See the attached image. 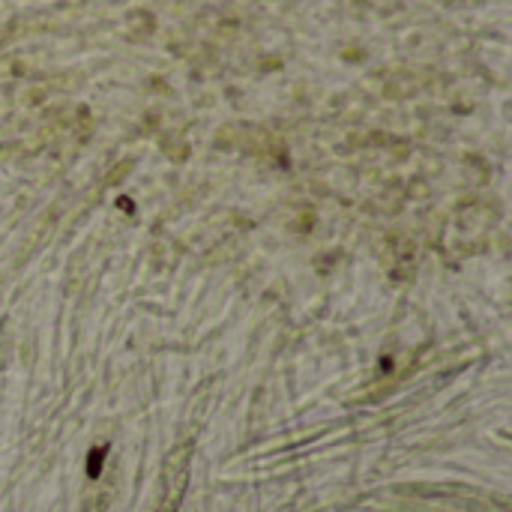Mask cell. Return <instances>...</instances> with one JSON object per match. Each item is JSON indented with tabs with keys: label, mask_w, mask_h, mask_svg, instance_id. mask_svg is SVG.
Returning a JSON list of instances; mask_svg holds the SVG:
<instances>
[{
	"label": "cell",
	"mask_w": 512,
	"mask_h": 512,
	"mask_svg": "<svg viewBox=\"0 0 512 512\" xmlns=\"http://www.w3.org/2000/svg\"><path fill=\"white\" fill-rule=\"evenodd\" d=\"M102 459H105V450H96V453L90 456V477H99V465H102Z\"/></svg>",
	"instance_id": "obj_1"
}]
</instances>
